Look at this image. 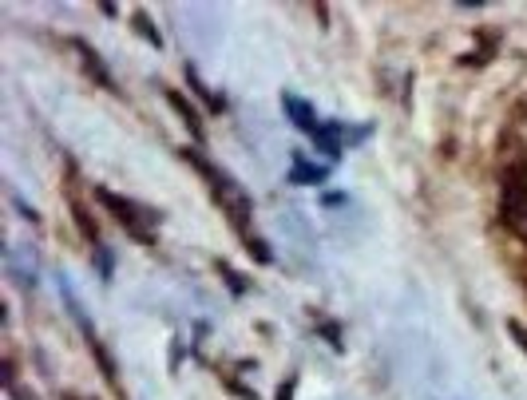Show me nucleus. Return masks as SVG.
<instances>
[{
    "label": "nucleus",
    "instance_id": "4",
    "mask_svg": "<svg viewBox=\"0 0 527 400\" xmlns=\"http://www.w3.org/2000/svg\"><path fill=\"white\" fill-rule=\"evenodd\" d=\"M167 100H171V107H174V112H179V115L186 119V127H191V132H194V135H199V132H203V123H199V112H194V107H191V103H186V100H183V95H179V92H171V88H167Z\"/></svg>",
    "mask_w": 527,
    "mask_h": 400
},
{
    "label": "nucleus",
    "instance_id": "7",
    "mask_svg": "<svg viewBox=\"0 0 527 400\" xmlns=\"http://www.w3.org/2000/svg\"><path fill=\"white\" fill-rule=\"evenodd\" d=\"M508 329H512V337L520 341V345H523V353H527V329L520 326V321H508Z\"/></svg>",
    "mask_w": 527,
    "mask_h": 400
},
{
    "label": "nucleus",
    "instance_id": "8",
    "mask_svg": "<svg viewBox=\"0 0 527 400\" xmlns=\"http://www.w3.org/2000/svg\"><path fill=\"white\" fill-rule=\"evenodd\" d=\"M523 119H527V103H523Z\"/></svg>",
    "mask_w": 527,
    "mask_h": 400
},
{
    "label": "nucleus",
    "instance_id": "3",
    "mask_svg": "<svg viewBox=\"0 0 527 400\" xmlns=\"http://www.w3.org/2000/svg\"><path fill=\"white\" fill-rule=\"evenodd\" d=\"M282 103H285V112H290L293 119H298V127H302V132H313V135L322 132V123H317V119H313V112H310V107H305V103L298 100V95H285Z\"/></svg>",
    "mask_w": 527,
    "mask_h": 400
},
{
    "label": "nucleus",
    "instance_id": "1",
    "mask_svg": "<svg viewBox=\"0 0 527 400\" xmlns=\"http://www.w3.org/2000/svg\"><path fill=\"white\" fill-rule=\"evenodd\" d=\"M95 199H100L104 207L115 214L119 226H124L127 234H135L139 242H151V226H147L151 219H143V210L135 207V202H124V199H119V194H112V190H95Z\"/></svg>",
    "mask_w": 527,
    "mask_h": 400
},
{
    "label": "nucleus",
    "instance_id": "6",
    "mask_svg": "<svg viewBox=\"0 0 527 400\" xmlns=\"http://www.w3.org/2000/svg\"><path fill=\"white\" fill-rule=\"evenodd\" d=\"M72 210H75V222H80V230H84V234H87V238H92V242H95V238H100V230H95L92 214H87V210L80 207V202H75V207H72Z\"/></svg>",
    "mask_w": 527,
    "mask_h": 400
},
{
    "label": "nucleus",
    "instance_id": "2",
    "mask_svg": "<svg viewBox=\"0 0 527 400\" xmlns=\"http://www.w3.org/2000/svg\"><path fill=\"white\" fill-rule=\"evenodd\" d=\"M503 207H527V159L508 167V175H503Z\"/></svg>",
    "mask_w": 527,
    "mask_h": 400
},
{
    "label": "nucleus",
    "instance_id": "5",
    "mask_svg": "<svg viewBox=\"0 0 527 400\" xmlns=\"http://www.w3.org/2000/svg\"><path fill=\"white\" fill-rule=\"evenodd\" d=\"M500 214H503V226L527 242V207H500Z\"/></svg>",
    "mask_w": 527,
    "mask_h": 400
}]
</instances>
